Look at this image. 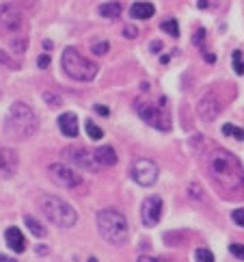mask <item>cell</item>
Listing matches in <instances>:
<instances>
[{"label":"cell","mask_w":244,"mask_h":262,"mask_svg":"<svg viewBox=\"0 0 244 262\" xmlns=\"http://www.w3.org/2000/svg\"><path fill=\"white\" fill-rule=\"evenodd\" d=\"M207 174L212 182L227 195H244V167L227 150H212L207 154Z\"/></svg>","instance_id":"6da1fadb"},{"label":"cell","mask_w":244,"mask_h":262,"mask_svg":"<svg viewBox=\"0 0 244 262\" xmlns=\"http://www.w3.org/2000/svg\"><path fill=\"white\" fill-rule=\"evenodd\" d=\"M37 128H39V120L29 104L15 102L9 108V113L5 117V134L9 139L26 141L37 132Z\"/></svg>","instance_id":"7a4b0ae2"},{"label":"cell","mask_w":244,"mask_h":262,"mask_svg":"<svg viewBox=\"0 0 244 262\" xmlns=\"http://www.w3.org/2000/svg\"><path fill=\"white\" fill-rule=\"evenodd\" d=\"M97 230L102 234V239L108 241L111 245H123L130 236V228H128V219L117 210V208H104L99 210L97 217Z\"/></svg>","instance_id":"3957f363"},{"label":"cell","mask_w":244,"mask_h":262,"mask_svg":"<svg viewBox=\"0 0 244 262\" xmlns=\"http://www.w3.org/2000/svg\"><path fill=\"white\" fill-rule=\"evenodd\" d=\"M37 206H39V210L48 217V221L59 225V228H74L78 221L76 210L57 195H41L37 200Z\"/></svg>","instance_id":"277c9868"},{"label":"cell","mask_w":244,"mask_h":262,"mask_svg":"<svg viewBox=\"0 0 244 262\" xmlns=\"http://www.w3.org/2000/svg\"><path fill=\"white\" fill-rule=\"evenodd\" d=\"M61 65H63V72L74 78V80H80V83H89L97 76L99 67L95 65L93 61H89L87 57H83L76 48H65L61 57Z\"/></svg>","instance_id":"5b68a950"},{"label":"cell","mask_w":244,"mask_h":262,"mask_svg":"<svg viewBox=\"0 0 244 262\" xmlns=\"http://www.w3.org/2000/svg\"><path fill=\"white\" fill-rule=\"evenodd\" d=\"M63 158H67L71 165H76L78 169L83 171H91V174H95V171L104 169V165L99 162L95 150L91 148H80V146H69L63 150Z\"/></svg>","instance_id":"8992f818"},{"label":"cell","mask_w":244,"mask_h":262,"mask_svg":"<svg viewBox=\"0 0 244 262\" xmlns=\"http://www.w3.org/2000/svg\"><path fill=\"white\" fill-rule=\"evenodd\" d=\"M48 176H50L52 182L61 188H74V186L83 184V176L71 169L69 165H65V162H54V165H50Z\"/></svg>","instance_id":"52a82bcc"},{"label":"cell","mask_w":244,"mask_h":262,"mask_svg":"<svg viewBox=\"0 0 244 262\" xmlns=\"http://www.w3.org/2000/svg\"><path fill=\"white\" fill-rule=\"evenodd\" d=\"M137 111L141 115V120L153 126V128H158L162 132H167L171 130V120H169V115L162 111L160 106H153V104H145V102H139L137 104Z\"/></svg>","instance_id":"ba28073f"},{"label":"cell","mask_w":244,"mask_h":262,"mask_svg":"<svg viewBox=\"0 0 244 262\" xmlns=\"http://www.w3.org/2000/svg\"><path fill=\"white\" fill-rule=\"evenodd\" d=\"M132 180L141 186H151L158 180V165L151 158H139L132 162Z\"/></svg>","instance_id":"9c48e42d"},{"label":"cell","mask_w":244,"mask_h":262,"mask_svg":"<svg viewBox=\"0 0 244 262\" xmlns=\"http://www.w3.org/2000/svg\"><path fill=\"white\" fill-rule=\"evenodd\" d=\"M24 26V17L20 13V9L15 5H0V33L3 35H13Z\"/></svg>","instance_id":"30bf717a"},{"label":"cell","mask_w":244,"mask_h":262,"mask_svg":"<svg viewBox=\"0 0 244 262\" xmlns=\"http://www.w3.org/2000/svg\"><path fill=\"white\" fill-rule=\"evenodd\" d=\"M160 217H162V200L158 195L145 197V202H143V206H141V219H143V223H145L147 228H151V225H156L160 221Z\"/></svg>","instance_id":"8fae6325"},{"label":"cell","mask_w":244,"mask_h":262,"mask_svg":"<svg viewBox=\"0 0 244 262\" xmlns=\"http://www.w3.org/2000/svg\"><path fill=\"white\" fill-rule=\"evenodd\" d=\"M197 113H199V117H201L203 122H214L216 117H219V113H221L219 98H216L214 93H205L197 104Z\"/></svg>","instance_id":"7c38bea8"},{"label":"cell","mask_w":244,"mask_h":262,"mask_svg":"<svg viewBox=\"0 0 244 262\" xmlns=\"http://www.w3.org/2000/svg\"><path fill=\"white\" fill-rule=\"evenodd\" d=\"M17 169V154L9 148H0V176L11 178Z\"/></svg>","instance_id":"4fadbf2b"},{"label":"cell","mask_w":244,"mask_h":262,"mask_svg":"<svg viewBox=\"0 0 244 262\" xmlns=\"http://www.w3.org/2000/svg\"><path fill=\"white\" fill-rule=\"evenodd\" d=\"M59 128H61V132L65 134V137H69V139L78 137V117H76L74 113H63V115L59 117Z\"/></svg>","instance_id":"5bb4252c"},{"label":"cell","mask_w":244,"mask_h":262,"mask_svg":"<svg viewBox=\"0 0 244 262\" xmlns=\"http://www.w3.org/2000/svg\"><path fill=\"white\" fill-rule=\"evenodd\" d=\"M5 241H7V245L15 251V254H22V251L26 249V241H24V236H22L20 228H7Z\"/></svg>","instance_id":"9a60e30c"},{"label":"cell","mask_w":244,"mask_h":262,"mask_svg":"<svg viewBox=\"0 0 244 262\" xmlns=\"http://www.w3.org/2000/svg\"><path fill=\"white\" fill-rule=\"evenodd\" d=\"M153 13H156V9H153L151 3H134L130 7V15L134 20H149Z\"/></svg>","instance_id":"2e32d148"},{"label":"cell","mask_w":244,"mask_h":262,"mask_svg":"<svg viewBox=\"0 0 244 262\" xmlns=\"http://www.w3.org/2000/svg\"><path fill=\"white\" fill-rule=\"evenodd\" d=\"M95 154H97L99 162H102L104 167H111V165H115V162H117V152L111 146H99V148H95Z\"/></svg>","instance_id":"e0dca14e"},{"label":"cell","mask_w":244,"mask_h":262,"mask_svg":"<svg viewBox=\"0 0 244 262\" xmlns=\"http://www.w3.org/2000/svg\"><path fill=\"white\" fill-rule=\"evenodd\" d=\"M121 13V3H104L99 5V15L102 17H119Z\"/></svg>","instance_id":"ac0fdd59"},{"label":"cell","mask_w":244,"mask_h":262,"mask_svg":"<svg viewBox=\"0 0 244 262\" xmlns=\"http://www.w3.org/2000/svg\"><path fill=\"white\" fill-rule=\"evenodd\" d=\"M24 223H26V228L31 230V234H35V236H46V228H43V225L35 219V217H31V215H26L24 217Z\"/></svg>","instance_id":"d6986e66"},{"label":"cell","mask_w":244,"mask_h":262,"mask_svg":"<svg viewBox=\"0 0 244 262\" xmlns=\"http://www.w3.org/2000/svg\"><path fill=\"white\" fill-rule=\"evenodd\" d=\"M160 29L169 33L171 37H179V26H177V20H173V17H169V20H165L160 24Z\"/></svg>","instance_id":"ffe728a7"},{"label":"cell","mask_w":244,"mask_h":262,"mask_svg":"<svg viewBox=\"0 0 244 262\" xmlns=\"http://www.w3.org/2000/svg\"><path fill=\"white\" fill-rule=\"evenodd\" d=\"M223 134L233 137V139H238V141H244V130L238 128V126H233V124H225L223 126Z\"/></svg>","instance_id":"44dd1931"},{"label":"cell","mask_w":244,"mask_h":262,"mask_svg":"<svg viewBox=\"0 0 244 262\" xmlns=\"http://www.w3.org/2000/svg\"><path fill=\"white\" fill-rule=\"evenodd\" d=\"M85 128H87V134H89V137H91L93 141H99V139L104 137V130L99 128L97 124H93V122H87V124H85Z\"/></svg>","instance_id":"7402d4cb"},{"label":"cell","mask_w":244,"mask_h":262,"mask_svg":"<svg viewBox=\"0 0 244 262\" xmlns=\"http://www.w3.org/2000/svg\"><path fill=\"white\" fill-rule=\"evenodd\" d=\"M0 65L9 67V69H20V63L13 61L11 54H7V52H3V50H0Z\"/></svg>","instance_id":"603a6c76"},{"label":"cell","mask_w":244,"mask_h":262,"mask_svg":"<svg viewBox=\"0 0 244 262\" xmlns=\"http://www.w3.org/2000/svg\"><path fill=\"white\" fill-rule=\"evenodd\" d=\"M195 260L197 262H214V254L210 249H203V247H199L195 251Z\"/></svg>","instance_id":"cb8c5ba5"},{"label":"cell","mask_w":244,"mask_h":262,"mask_svg":"<svg viewBox=\"0 0 244 262\" xmlns=\"http://www.w3.org/2000/svg\"><path fill=\"white\" fill-rule=\"evenodd\" d=\"M231 59H233V69H236V74H244V57H242V52L236 50L231 54Z\"/></svg>","instance_id":"d4e9b609"},{"label":"cell","mask_w":244,"mask_h":262,"mask_svg":"<svg viewBox=\"0 0 244 262\" xmlns=\"http://www.w3.org/2000/svg\"><path fill=\"white\" fill-rule=\"evenodd\" d=\"M108 48H111V46H108V41H93V43H91V52H93V54H97V57H102V54H106V52H108Z\"/></svg>","instance_id":"484cf974"},{"label":"cell","mask_w":244,"mask_h":262,"mask_svg":"<svg viewBox=\"0 0 244 262\" xmlns=\"http://www.w3.org/2000/svg\"><path fill=\"white\" fill-rule=\"evenodd\" d=\"M11 48H13V52H15V54H22V52H24V48H26V39H24V37H13Z\"/></svg>","instance_id":"4316f807"},{"label":"cell","mask_w":244,"mask_h":262,"mask_svg":"<svg viewBox=\"0 0 244 262\" xmlns=\"http://www.w3.org/2000/svg\"><path fill=\"white\" fill-rule=\"evenodd\" d=\"M43 100H46L50 106H61V98H59V96H54L52 91H46V93H43Z\"/></svg>","instance_id":"83f0119b"},{"label":"cell","mask_w":244,"mask_h":262,"mask_svg":"<svg viewBox=\"0 0 244 262\" xmlns=\"http://www.w3.org/2000/svg\"><path fill=\"white\" fill-rule=\"evenodd\" d=\"M231 219L236 221L240 228H244V208H236V210H233L231 212Z\"/></svg>","instance_id":"f1b7e54d"},{"label":"cell","mask_w":244,"mask_h":262,"mask_svg":"<svg viewBox=\"0 0 244 262\" xmlns=\"http://www.w3.org/2000/svg\"><path fill=\"white\" fill-rule=\"evenodd\" d=\"M229 251H231L233 256H238V258L244 260V245H240V243H231V245H229Z\"/></svg>","instance_id":"f546056e"},{"label":"cell","mask_w":244,"mask_h":262,"mask_svg":"<svg viewBox=\"0 0 244 262\" xmlns=\"http://www.w3.org/2000/svg\"><path fill=\"white\" fill-rule=\"evenodd\" d=\"M123 35L128 39H134L139 35V29H137V26H132V24H128V26H123Z\"/></svg>","instance_id":"4dcf8cb0"},{"label":"cell","mask_w":244,"mask_h":262,"mask_svg":"<svg viewBox=\"0 0 244 262\" xmlns=\"http://www.w3.org/2000/svg\"><path fill=\"white\" fill-rule=\"evenodd\" d=\"M50 61H52V59H50V54H41V57L37 59V65H39L41 69H46V67L50 65Z\"/></svg>","instance_id":"1f68e13d"},{"label":"cell","mask_w":244,"mask_h":262,"mask_svg":"<svg viewBox=\"0 0 244 262\" xmlns=\"http://www.w3.org/2000/svg\"><path fill=\"white\" fill-rule=\"evenodd\" d=\"M139 262H171L167 258H156V256H141Z\"/></svg>","instance_id":"d6a6232c"},{"label":"cell","mask_w":244,"mask_h":262,"mask_svg":"<svg viewBox=\"0 0 244 262\" xmlns=\"http://www.w3.org/2000/svg\"><path fill=\"white\" fill-rule=\"evenodd\" d=\"M203 39H205V31H203V29H199V31L195 33V39H193V41L197 43V46H201Z\"/></svg>","instance_id":"836d02e7"},{"label":"cell","mask_w":244,"mask_h":262,"mask_svg":"<svg viewBox=\"0 0 244 262\" xmlns=\"http://www.w3.org/2000/svg\"><path fill=\"white\" fill-rule=\"evenodd\" d=\"M93 111H95V113H97V115H102V117H106V115H108V113H111V111H108V108H106V106H104V104H97V106H95V108H93Z\"/></svg>","instance_id":"e575fe53"},{"label":"cell","mask_w":244,"mask_h":262,"mask_svg":"<svg viewBox=\"0 0 244 262\" xmlns=\"http://www.w3.org/2000/svg\"><path fill=\"white\" fill-rule=\"evenodd\" d=\"M0 262H17V260H13L11 256H5V254H0Z\"/></svg>","instance_id":"d590c367"},{"label":"cell","mask_w":244,"mask_h":262,"mask_svg":"<svg viewBox=\"0 0 244 262\" xmlns=\"http://www.w3.org/2000/svg\"><path fill=\"white\" fill-rule=\"evenodd\" d=\"M160 48H162V43H160V41H153V43H151V52H158Z\"/></svg>","instance_id":"8d00e7d4"},{"label":"cell","mask_w":244,"mask_h":262,"mask_svg":"<svg viewBox=\"0 0 244 262\" xmlns=\"http://www.w3.org/2000/svg\"><path fill=\"white\" fill-rule=\"evenodd\" d=\"M205 61H207V63H214L216 57H214V54H210V52H205Z\"/></svg>","instance_id":"74e56055"},{"label":"cell","mask_w":244,"mask_h":262,"mask_svg":"<svg viewBox=\"0 0 244 262\" xmlns=\"http://www.w3.org/2000/svg\"><path fill=\"white\" fill-rule=\"evenodd\" d=\"M37 251H39V254H46L48 247H46V245H39V247H37Z\"/></svg>","instance_id":"f35d334b"},{"label":"cell","mask_w":244,"mask_h":262,"mask_svg":"<svg viewBox=\"0 0 244 262\" xmlns=\"http://www.w3.org/2000/svg\"><path fill=\"white\" fill-rule=\"evenodd\" d=\"M207 7V0H199V9H205Z\"/></svg>","instance_id":"ab89813d"},{"label":"cell","mask_w":244,"mask_h":262,"mask_svg":"<svg viewBox=\"0 0 244 262\" xmlns=\"http://www.w3.org/2000/svg\"><path fill=\"white\" fill-rule=\"evenodd\" d=\"M43 48L50 50V48H52V41H48V39H46V41H43Z\"/></svg>","instance_id":"60d3db41"},{"label":"cell","mask_w":244,"mask_h":262,"mask_svg":"<svg viewBox=\"0 0 244 262\" xmlns=\"http://www.w3.org/2000/svg\"><path fill=\"white\" fill-rule=\"evenodd\" d=\"M89 262H97V260L95 258H89Z\"/></svg>","instance_id":"b9f144b4"}]
</instances>
